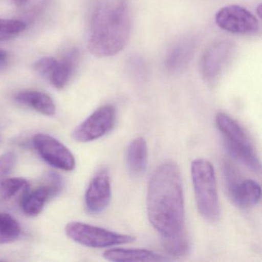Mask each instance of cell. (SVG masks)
I'll return each mask as SVG.
<instances>
[{
    "instance_id": "obj_1",
    "label": "cell",
    "mask_w": 262,
    "mask_h": 262,
    "mask_svg": "<svg viewBox=\"0 0 262 262\" xmlns=\"http://www.w3.org/2000/svg\"><path fill=\"white\" fill-rule=\"evenodd\" d=\"M147 213L150 223L162 238L186 232L182 174L174 162H163L151 174L147 192Z\"/></svg>"
},
{
    "instance_id": "obj_2",
    "label": "cell",
    "mask_w": 262,
    "mask_h": 262,
    "mask_svg": "<svg viewBox=\"0 0 262 262\" xmlns=\"http://www.w3.org/2000/svg\"><path fill=\"white\" fill-rule=\"evenodd\" d=\"M131 33L126 0H99L90 12L88 48L96 57H110L122 51Z\"/></svg>"
},
{
    "instance_id": "obj_3",
    "label": "cell",
    "mask_w": 262,
    "mask_h": 262,
    "mask_svg": "<svg viewBox=\"0 0 262 262\" xmlns=\"http://www.w3.org/2000/svg\"><path fill=\"white\" fill-rule=\"evenodd\" d=\"M191 174L199 212L208 222H217L221 210L214 167L206 159H194Z\"/></svg>"
},
{
    "instance_id": "obj_4",
    "label": "cell",
    "mask_w": 262,
    "mask_h": 262,
    "mask_svg": "<svg viewBox=\"0 0 262 262\" xmlns=\"http://www.w3.org/2000/svg\"><path fill=\"white\" fill-rule=\"evenodd\" d=\"M215 122L231 156L251 171L260 172V159L249 137L238 122L223 113L216 116Z\"/></svg>"
},
{
    "instance_id": "obj_5",
    "label": "cell",
    "mask_w": 262,
    "mask_h": 262,
    "mask_svg": "<svg viewBox=\"0 0 262 262\" xmlns=\"http://www.w3.org/2000/svg\"><path fill=\"white\" fill-rule=\"evenodd\" d=\"M66 234L72 240L90 248H102L113 245L131 243L134 236L113 232L105 228L83 222H72L65 228Z\"/></svg>"
},
{
    "instance_id": "obj_6",
    "label": "cell",
    "mask_w": 262,
    "mask_h": 262,
    "mask_svg": "<svg viewBox=\"0 0 262 262\" xmlns=\"http://www.w3.org/2000/svg\"><path fill=\"white\" fill-rule=\"evenodd\" d=\"M227 192L233 203L241 208H248L259 203L261 197L260 185L252 179L242 180L235 168L228 162L223 166Z\"/></svg>"
},
{
    "instance_id": "obj_7",
    "label": "cell",
    "mask_w": 262,
    "mask_h": 262,
    "mask_svg": "<svg viewBox=\"0 0 262 262\" xmlns=\"http://www.w3.org/2000/svg\"><path fill=\"white\" fill-rule=\"evenodd\" d=\"M116 120V110L113 105L101 106L74 130L73 139L82 143L100 139L113 129Z\"/></svg>"
},
{
    "instance_id": "obj_8",
    "label": "cell",
    "mask_w": 262,
    "mask_h": 262,
    "mask_svg": "<svg viewBox=\"0 0 262 262\" xmlns=\"http://www.w3.org/2000/svg\"><path fill=\"white\" fill-rule=\"evenodd\" d=\"M33 144L38 154L46 162L62 171H71L76 168V159L67 147L53 136L35 135Z\"/></svg>"
},
{
    "instance_id": "obj_9",
    "label": "cell",
    "mask_w": 262,
    "mask_h": 262,
    "mask_svg": "<svg viewBox=\"0 0 262 262\" xmlns=\"http://www.w3.org/2000/svg\"><path fill=\"white\" fill-rule=\"evenodd\" d=\"M217 27L228 33L251 35L258 32L259 23L255 16L240 6H228L215 15Z\"/></svg>"
},
{
    "instance_id": "obj_10",
    "label": "cell",
    "mask_w": 262,
    "mask_h": 262,
    "mask_svg": "<svg viewBox=\"0 0 262 262\" xmlns=\"http://www.w3.org/2000/svg\"><path fill=\"white\" fill-rule=\"evenodd\" d=\"M234 43L220 40L213 43L205 52L201 61V72L206 82H213L219 78L233 56Z\"/></svg>"
},
{
    "instance_id": "obj_11",
    "label": "cell",
    "mask_w": 262,
    "mask_h": 262,
    "mask_svg": "<svg viewBox=\"0 0 262 262\" xmlns=\"http://www.w3.org/2000/svg\"><path fill=\"white\" fill-rule=\"evenodd\" d=\"M111 179L106 168H101L93 176L85 194V208L90 214H99L110 205Z\"/></svg>"
},
{
    "instance_id": "obj_12",
    "label": "cell",
    "mask_w": 262,
    "mask_h": 262,
    "mask_svg": "<svg viewBox=\"0 0 262 262\" xmlns=\"http://www.w3.org/2000/svg\"><path fill=\"white\" fill-rule=\"evenodd\" d=\"M195 39L191 36L182 38L170 47L165 59V69L171 73L186 70L195 53Z\"/></svg>"
},
{
    "instance_id": "obj_13",
    "label": "cell",
    "mask_w": 262,
    "mask_h": 262,
    "mask_svg": "<svg viewBox=\"0 0 262 262\" xmlns=\"http://www.w3.org/2000/svg\"><path fill=\"white\" fill-rule=\"evenodd\" d=\"M79 61V50L73 49L61 60H55L46 78L51 82L55 88L62 90L67 85L70 78L74 73Z\"/></svg>"
},
{
    "instance_id": "obj_14",
    "label": "cell",
    "mask_w": 262,
    "mask_h": 262,
    "mask_svg": "<svg viewBox=\"0 0 262 262\" xmlns=\"http://www.w3.org/2000/svg\"><path fill=\"white\" fill-rule=\"evenodd\" d=\"M104 258L115 262L163 261L165 256L155 251L141 248H113L103 253Z\"/></svg>"
},
{
    "instance_id": "obj_15",
    "label": "cell",
    "mask_w": 262,
    "mask_h": 262,
    "mask_svg": "<svg viewBox=\"0 0 262 262\" xmlns=\"http://www.w3.org/2000/svg\"><path fill=\"white\" fill-rule=\"evenodd\" d=\"M56 194L57 192L47 184L36 187L32 191L28 190L21 202L23 211L27 215L36 217L42 212L49 199Z\"/></svg>"
},
{
    "instance_id": "obj_16",
    "label": "cell",
    "mask_w": 262,
    "mask_h": 262,
    "mask_svg": "<svg viewBox=\"0 0 262 262\" xmlns=\"http://www.w3.org/2000/svg\"><path fill=\"white\" fill-rule=\"evenodd\" d=\"M148 162V147L144 138L138 137L128 145L126 154V165L132 176H142L146 169Z\"/></svg>"
},
{
    "instance_id": "obj_17",
    "label": "cell",
    "mask_w": 262,
    "mask_h": 262,
    "mask_svg": "<svg viewBox=\"0 0 262 262\" xmlns=\"http://www.w3.org/2000/svg\"><path fill=\"white\" fill-rule=\"evenodd\" d=\"M14 99L18 103L30 107L44 116H52L56 113V105L53 99L42 92H20L15 96Z\"/></svg>"
},
{
    "instance_id": "obj_18",
    "label": "cell",
    "mask_w": 262,
    "mask_h": 262,
    "mask_svg": "<svg viewBox=\"0 0 262 262\" xmlns=\"http://www.w3.org/2000/svg\"><path fill=\"white\" fill-rule=\"evenodd\" d=\"M22 233L19 222L7 213H0V245L11 243Z\"/></svg>"
},
{
    "instance_id": "obj_19",
    "label": "cell",
    "mask_w": 262,
    "mask_h": 262,
    "mask_svg": "<svg viewBox=\"0 0 262 262\" xmlns=\"http://www.w3.org/2000/svg\"><path fill=\"white\" fill-rule=\"evenodd\" d=\"M28 190V182L23 178H5L0 180V198L4 200H10L18 193H25Z\"/></svg>"
},
{
    "instance_id": "obj_20",
    "label": "cell",
    "mask_w": 262,
    "mask_h": 262,
    "mask_svg": "<svg viewBox=\"0 0 262 262\" xmlns=\"http://www.w3.org/2000/svg\"><path fill=\"white\" fill-rule=\"evenodd\" d=\"M162 245L166 252L174 257L185 255L189 251V241L186 232L171 237L162 238Z\"/></svg>"
},
{
    "instance_id": "obj_21",
    "label": "cell",
    "mask_w": 262,
    "mask_h": 262,
    "mask_svg": "<svg viewBox=\"0 0 262 262\" xmlns=\"http://www.w3.org/2000/svg\"><path fill=\"white\" fill-rule=\"evenodd\" d=\"M27 29L23 21L0 19V41H8L19 36Z\"/></svg>"
},
{
    "instance_id": "obj_22",
    "label": "cell",
    "mask_w": 262,
    "mask_h": 262,
    "mask_svg": "<svg viewBox=\"0 0 262 262\" xmlns=\"http://www.w3.org/2000/svg\"><path fill=\"white\" fill-rule=\"evenodd\" d=\"M17 156L13 151H8L0 156V180L7 178L14 168Z\"/></svg>"
},
{
    "instance_id": "obj_23",
    "label": "cell",
    "mask_w": 262,
    "mask_h": 262,
    "mask_svg": "<svg viewBox=\"0 0 262 262\" xmlns=\"http://www.w3.org/2000/svg\"><path fill=\"white\" fill-rule=\"evenodd\" d=\"M11 1L16 7H22V6L25 5L29 0H11Z\"/></svg>"
},
{
    "instance_id": "obj_24",
    "label": "cell",
    "mask_w": 262,
    "mask_h": 262,
    "mask_svg": "<svg viewBox=\"0 0 262 262\" xmlns=\"http://www.w3.org/2000/svg\"><path fill=\"white\" fill-rule=\"evenodd\" d=\"M6 57H7L6 53L3 51H0V61L5 60Z\"/></svg>"
}]
</instances>
